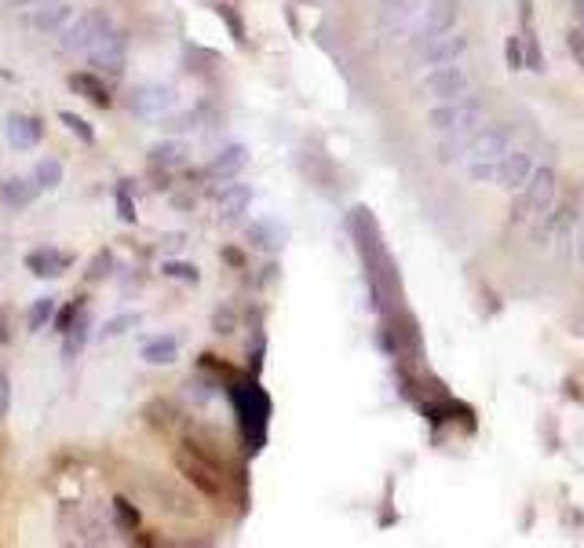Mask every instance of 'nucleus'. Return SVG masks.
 I'll list each match as a JSON object with an SVG mask.
<instances>
[{
    "mask_svg": "<svg viewBox=\"0 0 584 548\" xmlns=\"http://www.w3.org/2000/svg\"><path fill=\"white\" fill-rule=\"evenodd\" d=\"M8 410H12V381L0 370V417H8Z\"/></svg>",
    "mask_w": 584,
    "mask_h": 548,
    "instance_id": "nucleus-31",
    "label": "nucleus"
},
{
    "mask_svg": "<svg viewBox=\"0 0 584 548\" xmlns=\"http://www.w3.org/2000/svg\"><path fill=\"white\" fill-rule=\"evenodd\" d=\"M471 183H494L497 179V161H467Z\"/></svg>",
    "mask_w": 584,
    "mask_h": 548,
    "instance_id": "nucleus-23",
    "label": "nucleus"
},
{
    "mask_svg": "<svg viewBox=\"0 0 584 548\" xmlns=\"http://www.w3.org/2000/svg\"><path fill=\"white\" fill-rule=\"evenodd\" d=\"M110 267H114L110 249H99V256H95V260H91V267H88V282H99V279H107Z\"/></svg>",
    "mask_w": 584,
    "mask_h": 548,
    "instance_id": "nucleus-24",
    "label": "nucleus"
},
{
    "mask_svg": "<svg viewBox=\"0 0 584 548\" xmlns=\"http://www.w3.org/2000/svg\"><path fill=\"white\" fill-rule=\"evenodd\" d=\"M118 209H121L125 220H136V205H132V198H128L125 191H118Z\"/></svg>",
    "mask_w": 584,
    "mask_h": 548,
    "instance_id": "nucleus-35",
    "label": "nucleus"
},
{
    "mask_svg": "<svg viewBox=\"0 0 584 548\" xmlns=\"http://www.w3.org/2000/svg\"><path fill=\"white\" fill-rule=\"evenodd\" d=\"M467 52V37L464 33H435V37H420V62L424 66H438V62H460V55Z\"/></svg>",
    "mask_w": 584,
    "mask_h": 548,
    "instance_id": "nucleus-8",
    "label": "nucleus"
},
{
    "mask_svg": "<svg viewBox=\"0 0 584 548\" xmlns=\"http://www.w3.org/2000/svg\"><path fill=\"white\" fill-rule=\"evenodd\" d=\"M530 175H533V157L526 150H519V146H508L504 157L497 161V179L494 183L504 194H519L530 183Z\"/></svg>",
    "mask_w": 584,
    "mask_h": 548,
    "instance_id": "nucleus-7",
    "label": "nucleus"
},
{
    "mask_svg": "<svg viewBox=\"0 0 584 548\" xmlns=\"http://www.w3.org/2000/svg\"><path fill=\"white\" fill-rule=\"evenodd\" d=\"M482 121H485V107H482L478 96H471V91H464V96H457V99L438 103L428 114V128H435L442 136H471Z\"/></svg>",
    "mask_w": 584,
    "mask_h": 548,
    "instance_id": "nucleus-1",
    "label": "nucleus"
},
{
    "mask_svg": "<svg viewBox=\"0 0 584 548\" xmlns=\"http://www.w3.org/2000/svg\"><path fill=\"white\" fill-rule=\"evenodd\" d=\"M504 55H508V66H512V70H519V66H523V37H515V33H512V37H508V44H504Z\"/></svg>",
    "mask_w": 584,
    "mask_h": 548,
    "instance_id": "nucleus-30",
    "label": "nucleus"
},
{
    "mask_svg": "<svg viewBox=\"0 0 584 548\" xmlns=\"http://www.w3.org/2000/svg\"><path fill=\"white\" fill-rule=\"evenodd\" d=\"M577 252H580V260H584V227H580V249H577Z\"/></svg>",
    "mask_w": 584,
    "mask_h": 548,
    "instance_id": "nucleus-38",
    "label": "nucleus"
},
{
    "mask_svg": "<svg viewBox=\"0 0 584 548\" xmlns=\"http://www.w3.org/2000/svg\"><path fill=\"white\" fill-rule=\"evenodd\" d=\"M175 354H179L175 336H154V340L143 347V358H146V362H157V365H172Z\"/></svg>",
    "mask_w": 584,
    "mask_h": 548,
    "instance_id": "nucleus-17",
    "label": "nucleus"
},
{
    "mask_svg": "<svg viewBox=\"0 0 584 548\" xmlns=\"http://www.w3.org/2000/svg\"><path fill=\"white\" fill-rule=\"evenodd\" d=\"M8 139L15 150H26L41 139V118H8Z\"/></svg>",
    "mask_w": 584,
    "mask_h": 548,
    "instance_id": "nucleus-13",
    "label": "nucleus"
},
{
    "mask_svg": "<svg viewBox=\"0 0 584 548\" xmlns=\"http://www.w3.org/2000/svg\"><path fill=\"white\" fill-rule=\"evenodd\" d=\"M212 322H216V333H234V326H238L234 311H227V307H220V311L212 315Z\"/></svg>",
    "mask_w": 584,
    "mask_h": 548,
    "instance_id": "nucleus-32",
    "label": "nucleus"
},
{
    "mask_svg": "<svg viewBox=\"0 0 584 548\" xmlns=\"http://www.w3.org/2000/svg\"><path fill=\"white\" fill-rule=\"evenodd\" d=\"M84 344H88V318H84V315H77V322H70V326H66L62 354H66V358H77V354L84 351Z\"/></svg>",
    "mask_w": 584,
    "mask_h": 548,
    "instance_id": "nucleus-18",
    "label": "nucleus"
},
{
    "mask_svg": "<svg viewBox=\"0 0 584 548\" xmlns=\"http://www.w3.org/2000/svg\"><path fill=\"white\" fill-rule=\"evenodd\" d=\"M467 88H471V77H467V70H464L460 62H438V66H431V70L420 77V84H417L420 96L438 99V103L464 96Z\"/></svg>",
    "mask_w": 584,
    "mask_h": 548,
    "instance_id": "nucleus-2",
    "label": "nucleus"
},
{
    "mask_svg": "<svg viewBox=\"0 0 584 548\" xmlns=\"http://www.w3.org/2000/svg\"><path fill=\"white\" fill-rule=\"evenodd\" d=\"M128 326H139V315H125V318H114L107 329H103V336H118V333H125Z\"/></svg>",
    "mask_w": 584,
    "mask_h": 548,
    "instance_id": "nucleus-34",
    "label": "nucleus"
},
{
    "mask_svg": "<svg viewBox=\"0 0 584 548\" xmlns=\"http://www.w3.org/2000/svg\"><path fill=\"white\" fill-rule=\"evenodd\" d=\"M26 267L33 274H41V279H52V274H59L62 267H70V252H59V249H37L26 256Z\"/></svg>",
    "mask_w": 584,
    "mask_h": 548,
    "instance_id": "nucleus-12",
    "label": "nucleus"
},
{
    "mask_svg": "<svg viewBox=\"0 0 584 548\" xmlns=\"http://www.w3.org/2000/svg\"><path fill=\"white\" fill-rule=\"evenodd\" d=\"M234 402H238V413H241V428L249 431V442L252 449H259L263 442V431H267V417H270V402L267 395L256 388V384H241L234 392Z\"/></svg>",
    "mask_w": 584,
    "mask_h": 548,
    "instance_id": "nucleus-4",
    "label": "nucleus"
},
{
    "mask_svg": "<svg viewBox=\"0 0 584 548\" xmlns=\"http://www.w3.org/2000/svg\"><path fill=\"white\" fill-rule=\"evenodd\" d=\"M48 318H52V300H37L33 307H30V318H26V326L37 333L41 326H48Z\"/></svg>",
    "mask_w": 584,
    "mask_h": 548,
    "instance_id": "nucleus-26",
    "label": "nucleus"
},
{
    "mask_svg": "<svg viewBox=\"0 0 584 548\" xmlns=\"http://www.w3.org/2000/svg\"><path fill=\"white\" fill-rule=\"evenodd\" d=\"M183 146L179 143H161V146H154V154H150V161L154 165H161V168H172V165H179L183 161Z\"/></svg>",
    "mask_w": 584,
    "mask_h": 548,
    "instance_id": "nucleus-22",
    "label": "nucleus"
},
{
    "mask_svg": "<svg viewBox=\"0 0 584 548\" xmlns=\"http://www.w3.org/2000/svg\"><path fill=\"white\" fill-rule=\"evenodd\" d=\"M573 8H577V19H580V30H584V0H577Z\"/></svg>",
    "mask_w": 584,
    "mask_h": 548,
    "instance_id": "nucleus-36",
    "label": "nucleus"
},
{
    "mask_svg": "<svg viewBox=\"0 0 584 548\" xmlns=\"http://www.w3.org/2000/svg\"><path fill=\"white\" fill-rule=\"evenodd\" d=\"M37 194V183H26V179H8L5 187H0V202L12 205V209H26Z\"/></svg>",
    "mask_w": 584,
    "mask_h": 548,
    "instance_id": "nucleus-16",
    "label": "nucleus"
},
{
    "mask_svg": "<svg viewBox=\"0 0 584 548\" xmlns=\"http://www.w3.org/2000/svg\"><path fill=\"white\" fill-rule=\"evenodd\" d=\"M175 465H179V472H183L190 483H198L209 497H220V494H223V472H220V461L205 457L202 449H193L190 442H183V449L175 453Z\"/></svg>",
    "mask_w": 584,
    "mask_h": 548,
    "instance_id": "nucleus-3",
    "label": "nucleus"
},
{
    "mask_svg": "<svg viewBox=\"0 0 584 548\" xmlns=\"http://www.w3.org/2000/svg\"><path fill=\"white\" fill-rule=\"evenodd\" d=\"M566 48H570V55H573V62H577V66L584 70V30H580V26L566 33Z\"/></svg>",
    "mask_w": 584,
    "mask_h": 548,
    "instance_id": "nucleus-27",
    "label": "nucleus"
},
{
    "mask_svg": "<svg viewBox=\"0 0 584 548\" xmlns=\"http://www.w3.org/2000/svg\"><path fill=\"white\" fill-rule=\"evenodd\" d=\"M62 125H66L80 143H95V132L88 128V121H84V118H77V114H66V110H62Z\"/></svg>",
    "mask_w": 584,
    "mask_h": 548,
    "instance_id": "nucleus-25",
    "label": "nucleus"
},
{
    "mask_svg": "<svg viewBox=\"0 0 584 548\" xmlns=\"http://www.w3.org/2000/svg\"><path fill=\"white\" fill-rule=\"evenodd\" d=\"M165 107H172V88H143V91H136V99H132L136 114H157Z\"/></svg>",
    "mask_w": 584,
    "mask_h": 548,
    "instance_id": "nucleus-14",
    "label": "nucleus"
},
{
    "mask_svg": "<svg viewBox=\"0 0 584 548\" xmlns=\"http://www.w3.org/2000/svg\"><path fill=\"white\" fill-rule=\"evenodd\" d=\"M512 146V125L508 121H494V125H478L467 139L464 157L467 161H501L504 150Z\"/></svg>",
    "mask_w": 584,
    "mask_h": 548,
    "instance_id": "nucleus-5",
    "label": "nucleus"
},
{
    "mask_svg": "<svg viewBox=\"0 0 584 548\" xmlns=\"http://www.w3.org/2000/svg\"><path fill=\"white\" fill-rule=\"evenodd\" d=\"M165 274H172V279H186L190 286H198V267L193 263H168Z\"/></svg>",
    "mask_w": 584,
    "mask_h": 548,
    "instance_id": "nucleus-28",
    "label": "nucleus"
},
{
    "mask_svg": "<svg viewBox=\"0 0 584 548\" xmlns=\"http://www.w3.org/2000/svg\"><path fill=\"white\" fill-rule=\"evenodd\" d=\"M245 161H249V157H245V146H227V150L209 165V172H212L216 179H234V175L245 168Z\"/></svg>",
    "mask_w": 584,
    "mask_h": 548,
    "instance_id": "nucleus-15",
    "label": "nucleus"
},
{
    "mask_svg": "<svg viewBox=\"0 0 584 548\" xmlns=\"http://www.w3.org/2000/svg\"><path fill=\"white\" fill-rule=\"evenodd\" d=\"M70 88L95 107H110V91H107L103 80H95V73H70Z\"/></svg>",
    "mask_w": 584,
    "mask_h": 548,
    "instance_id": "nucleus-10",
    "label": "nucleus"
},
{
    "mask_svg": "<svg viewBox=\"0 0 584 548\" xmlns=\"http://www.w3.org/2000/svg\"><path fill=\"white\" fill-rule=\"evenodd\" d=\"M285 238H288V231L278 220H259V223L249 227V241L259 245V249H267V252H278L285 245Z\"/></svg>",
    "mask_w": 584,
    "mask_h": 548,
    "instance_id": "nucleus-11",
    "label": "nucleus"
},
{
    "mask_svg": "<svg viewBox=\"0 0 584 548\" xmlns=\"http://www.w3.org/2000/svg\"><path fill=\"white\" fill-rule=\"evenodd\" d=\"M30 5H37V8H44V5H59V0H30Z\"/></svg>",
    "mask_w": 584,
    "mask_h": 548,
    "instance_id": "nucleus-37",
    "label": "nucleus"
},
{
    "mask_svg": "<svg viewBox=\"0 0 584 548\" xmlns=\"http://www.w3.org/2000/svg\"><path fill=\"white\" fill-rule=\"evenodd\" d=\"M33 183L37 187H59L62 183V165L55 157H41L37 168H33Z\"/></svg>",
    "mask_w": 584,
    "mask_h": 548,
    "instance_id": "nucleus-19",
    "label": "nucleus"
},
{
    "mask_svg": "<svg viewBox=\"0 0 584 548\" xmlns=\"http://www.w3.org/2000/svg\"><path fill=\"white\" fill-rule=\"evenodd\" d=\"M555 191H559V183H555V172L551 168H533L530 183L519 191L523 194V209H530L533 216H551L555 209Z\"/></svg>",
    "mask_w": 584,
    "mask_h": 548,
    "instance_id": "nucleus-6",
    "label": "nucleus"
},
{
    "mask_svg": "<svg viewBox=\"0 0 584 548\" xmlns=\"http://www.w3.org/2000/svg\"><path fill=\"white\" fill-rule=\"evenodd\" d=\"M216 12H220V15L227 19V26H231V33H234V41H241V37H245V26H241V23L234 19V12H231V5H216Z\"/></svg>",
    "mask_w": 584,
    "mask_h": 548,
    "instance_id": "nucleus-33",
    "label": "nucleus"
},
{
    "mask_svg": "<svg viewBox=\"0 0 584 548\" xmlns=\"http://www.w3.org/2000/svg\"><path fill=\"white\" fill-rule=\"evenodd\" d=\"M457 23V0H428V12L420 19V37H435L453 30Z\"/></svg>",
    "mask_w": 584,
    "mask_h": 548,
    "instance_id": "nucleus-9",
    "label": "nucleus"
},
{
    "mask_svg": "<svg viewBox=\"0 0 584 548\" xmlns=\"http://www.w3.org/2000/svg\"><path fill=\"white\" fill-rule=\"evenodd\" d=\"M118 519H121V526H128V530H139V512L125 501V497H118Z\"/></svg>",
    "mask_w": 584,
    "mask_h": 548,
    "instance_id": "nucleus-29",
    "label": "nucleus"
},
{
    "mask_svg": "<svg viewBox=\"0 0 584 548\" xmlns=\"http://www.w3.org/2000/svg\"><path fill=\"white\" fill-rule=\"evenodd\" d=\"M249 198H252V194H249V187H241V183H234V187L223 194V202H220L223 216H227V220H234L238 213H245V209H249Z\"/></svg>",
    "mask_w": 584,
    "mask_h": 548,
    "instance_id": "nucleus-20",
    "label": "nucleus"
},
{
    "mask_svg": "<svg viewBox=\"0 0 584 548\" xmlns=\"http://www.w3.org/2000/svg\"><path fill=\"white\" fill-rule=\"evenodd\" d=\"M62 19H70V8H66L62 0H59V5H44V8H37L33 26H37V30H55Z\"/></svg>",
    "mask_w": 584,
    "mask_h": 548,
    "instance_id": "nucleus-21",
    "label": "nucleus"
}]
</instances>
